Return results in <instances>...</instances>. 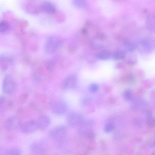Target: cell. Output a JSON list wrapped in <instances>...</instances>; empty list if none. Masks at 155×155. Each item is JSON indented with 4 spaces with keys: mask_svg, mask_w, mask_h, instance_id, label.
Returning a JSON list of instances; mask_svg holds the SVG:
<instances>
[{
    "mask_svg": "<svg viewBox=\"0 0 155 155\" xmlns=\"http://www.w3.org/2000/svg\"><path fill=\"white\" fill-rule=\"evenodd\" d=\"M53 113L57 115H62L66 113L67 106L66 103L62 101H58L54 103L51 107Z\"/></svg>",
    "mask_w": 155,
    "mask_h": 155,
    "instance_id": "9",
    "label": "cell"
},
{
    "mask_svg": "<svg viewBox=\"0 0 155 155\" xmlns=\"http://www.w3.org/2000/svg\"><path fill=\"white\" fill-rule=\"evenodd\" d=\"M88 100L86 98H84L81 101V103L82 106H84L87 105L89 102Z\"/></svg>",
    "mask_w": 155,
    "mask_h": 155,
    "instance_id": "29",
    "label": "cell"
},
{
    "mask_svg": "<svg viewBox=\"0 0 155 155\" xmlns=\"http://www.w3.org/2000/svg\"><path fill=\"white\" fill-rule=\"evenodd\" d=\"M114 125L111 123L107 124L105 126V131L106 132L112 131L114 128Z\"/></svg>",
    "mask_w": 155,
    "mask_h": 155,
    "instance_id": "25",
    "label": "cell"
},
{
    "mask_svg": "<svg viewBox=\"0 0 155 155\" xmlns=\"http://www.w3.org/2000/svg\"><path fill=\"white\" fill-rule=\"evenodd\" d=\"M25 11L29 14L32 15L38 14L41 11L40 4H39L33 1H28L24 5Z\"/></svg>",
    "mask_w": 155,
    "mask_h": 155,
    "instance_id": "10",
    "label": "cell"
},
{
    "mask_svg": "<svg viewBox=\"0 0 155 155\" xmlns=\"http://www.w3.org/2000/svg\"><path fill=\"white\" fill-rule=\"evenodd\" d=\"M67 134L66 128L64 126H57L50 130L49 133V136L55 140L57 143L66 141Z\"/></svg>",
    "mask_w": 155,
    "mask_h": 155,
    "instance_id": "1",
    "label": "cell"
},
{
    "mask_svg": "<svg viewBox=\"0 0 155 155\" xmlns=\"http://www.w3.org/2000/svg\"><path fill=\"white\" fill-rule=\"evenodd\" d=\"M28 24V23L26 21L21 20L18 22L17 26L20 30H22L27 27Z\"/></svg>",
    "mask_w": 155,
    "mask_h": 155,
    "instance_id": "21",
    "label": "cell"
},
{
    "mask_svg": "<svg viewBox=\"0 0 155 155\" xmlns=\"http://www.w3.org/2000/svg\"><path fill=\"white\" fill-rule=\"evenodd\" d=\"M123 60L127 63L130 65H134L138 61L137 58L134 54L132 53H126Z\"/></svg>",
    "mask_w": 155,
    "mask_h": 155,
    "instance_id": "15",
    "label": "cell"
},
{
    "mask_svg": "<svg viewBox=\"0 0 155 155\" xmlns=\"http://www.w3.org/2000/svg\"><path fill=\"white\" fill-rule=\"evenodd\" d=\"M147 27L149 29L153 30L154 28V17L153 16H151L147 18Z\"/></svg>",
    "mask_w": 155,
    "mask_h": 155,
    "instance_id": "20",
    "label": "cell"
},
{
    "mask_svg": "<svg viewBox=\"0 0 155 155\" xmlns=\"http://www.w3.org/2000/svg\"><path fill=\"white\" fill-rule=\"evenodd\" d=\"M78 77L75 74H71L65 78L62 82L61 87L64 90L73 89L76 86L78 83Z\"/></svg>",
    "mask_w": 155,
    "mask_h": 155,
    "instance_id": "5",
    "label": "cell"
},
{
    "mask_svg": "<svg viewBox=\"0 0 155 155\" xmlns=\"http://www.w3.org/2000/svg\"><path fill=\"white\" fill-rule=\"evenodd\" d=\"M6 149H0V155H6Z\"/></svg>",
    "mask_w": 155,
    "mask_h": 155,
    "instance_id": "30",
    "label": "cell"
},
{
    "mask_svg": "<svg viewBox=\"0 0 155 155\" xmlns=\"http://www.w3.org/2000/svg\"><path fill=\"white\" fill-rule=\"evenodd\" d=\"M125 53L123 51L120 50H117L112 53L111 57L115 60H120L124 59Z\"/></svg>",
    "mask_w": 155,
    "mask_h": 155,
    "instance_id": "16",
    "label": "cell"
},
{
    "mask_svg": "<svg viewBox=\"0 0 155 155\" xmlns=\"http://www.w3.org/2000/svg\"><path fill=\"white\" fill-rule=\"evenodd\" d=\"M39 129L37 122L34 120L29 121L22 125L21 129L22 132L25 134L33 133Z\"/></svg>",
    "mask_w": 155,
    "mask_h": 155,
    "instance_id": "7",
    "label": "cell"
},
{
    "mask_svg": "<svg viewBox=\"0 0 155 155\" xmlns=\"http://www.w3.org/2000/svg\"><path fill=\"white\" fill-rule=\"evenodd\" d=\"M87 31L86 29H84L82 30V32L83 33V34H86V33H87Z\"/></svg>",
    "mask_w": 155,
    "mask_h": 155,
    "instance_id": "31",
    "label": "cell"
},
{
    "mask_svg": "<svg viewBox=\"0 0 155 155\" xmlns=\"http://www.w3.org/2000/svg\"><path fill=\"white\" fill-rule=\"evenodd\" d=\"M48 69L50 71L52 70L54 68V64L52 62H49L47 65Z\"/></svg>",
    "mask_w": 155,
    "mask_h": 155,
    "instance_id": "27",
    "label": "cell"
},
{
    "mask_svg": "<svg viewBox=\"0 0 155 155\" xmlns=\"http://www.w3.org/2000/svg\"><path fill=\"white\" fill-rule=\"evenodd\" d=\"M147 123L150 127H153L154 125V120L151 116L148 118L147 120Z\"/></svg>",
    "mask_w": 155,
    "mask_h": 155,
    "instance_id": "26",
    "label": "cell"
},
{
    "mask_svg": "<svg viewBox=\"0 0 155 155\" xmlns=\"http://www.w3.org/2000/svg\"><path fill=\"white\" fill-rule=\"evenodd\" d=\"M72 3L77 8L81 9L85 8L87 5L86 2L85 1L75 0L73 1Z\"/></svg>",
    "mask_w": 155,
    "mask_h": 155,
    "instance_id": "19",
    "label": "cell"
},
{
    "mask_svg": "<svg viewBox=\"0 0 155 155\" xmlns=\"http://www.w3.org/2000/svg\"><path fill=\"white\" fill-rule=\"evenodd\" d=\"M39 129L44 130L49 126L50 123L49 117L46 115H43L40 116L37 121Z\"/></svg>",
    "mask_w": 155,
    "mask_h": 155,
    "instance_id": "12",
    "label": "cell"
},
{
    "mask_svg": "<svg viewBox=\"0 0 155 155\" xmlns=\"http://www.w3.org/2000/svg\"><path fill=\"white\" fill-rule=\"evenodd\" d=\"M11 58L5 55L0 56V68L3 71L7 70L13 63Z\"/></svg>",
    "mask_w": 155,
    "mask_h": 155,
    "instance_id": "13",
    "label": "cell"
},
{
    "mask_svg": "<svg viewBox=\"0 0 155 155\" xmlns=\"http://www.w3.org/2000/svg\"><path fill=\"white\" fill-rule=\"evenodd\" d=\"M41 11L46 14H52L56 12V8L52 3L44 2L40 4Z\"/></svg>",
    "mask_w": 155,
    "mask_h": 155,
    "instance_id": "11",
    "label": "cell"
},
{
    "mask_svg": "<svg viewBox=\"0 0 155 155\" xmlns=\"http://www.w3.org/2000/svg\"><path fill=\"white\" fill-rule=\"evenodd\" d=\"M125 99L127 101H130L132 99V94L131 90L129 89L125 90L124 93Z\"/></svg>",
    "mask_w": 155,
    "mask_h": 155,
    "instance_id": "22",
    "label": "cell"
},
{
    "mask_svg": "<svg viewBox=\"0 0 155 155\" xmlns=\"http://www.w3.org/2000/svg\"><path fill=\"white\" fill-rule=\"evenodd\" d=\"M112 53L107 50H103L97 53L96 58L101 60H107L111 58Z\"/></svg>",
    "mask_w": 155,
    "mask_h": 155,
    "instance_id": "14",
    "label": "cell"
},
{
    "mask_svg": "<svg viewBox=\"0 0 155 155\" xmlns=\"http://www.w3.org/2000/svg\"><path fill=\"white\" fill-rule=\"evenodd\" d=\"M125 44L126 47L128 51L132 52L134 51L135 47V45L133 43L129 41H126Z\"/></svg>",
    "mask_w": 155,
    "mask_h": 155,
    "instance_id": "24",
    "label": "cell"
},
{
    "mask_svg": "<svg viewBox=\"0 0 155 155\" xmlns=\"http://www.w3.org/2000/svg\"><path fill=\"white\" fill-rule=\"evenodd\" d=\"M59 38L55 36H49L47 39L45 46V51L48 53H52L55 51L60 44Z\"/></svg>",
    "mask_w": 155,
    "mask_h": 155,
    "instance_id": "4",
    "label": "cell"
},
{
    "mask_svg": "<svg viewBox=\"0 0 155 155\" xmlns=\"http://www.w3.org/2000/svg\"><path fill=\"white\" fill-rule=\"evenodd\" d=\"M10 24L7 21L5 20L0 21V33L7 32L10 29Z\"/></svg>",
    "mask_w": 155,
    "mask_h": 155,
    "instance_id": "17",
    "label": "cell"
},
{
    "mask_svg": "<svg viewBox=\"0 0 155 155\" xmlns=\"http://www.w3.org/2000/svg\"><path fill=\"white\" fill-rule=\"evenodd\" d=\"M5 101V98L3 96H0V109H1Z\"/></svg>",
    "mask_w": 155,
    "mask_h": 155,
    "instance_id": "28",
    "label": "cell"
},
{
    "mask_svg": "<svg viewBox=\"0 0 155 155\" xmlns=\"http://www.w3.org/2000/svg\"><path fill=\"white\" fill-rule=\"evenodd\" d=\"M47 151V145L43 141L35 142L31 144L30 147V151L32 155H46Z\"/></svg>",
    "mask_w": 155,
    "mask_h": 155,
    "instance_id": "3",
    "label": "cell"
},
{
    "mask_svg": "<svg viewBox=\"0 0 155 155\" xmlns=\"http://www.w3.org/2000/svg\"><path fill=\"white\" fill-rule=\"evenodd\" d=\"M15 87V83L13 78L11 75L6 76L3 80L2 89L4 93L10 94L14 91Z\"/></svg>",
    "mask_w": 155,
    "mask_h": 155,
    "instance_id": "6",
    "label": "cell"
},
{
    "mask_svg": "<svg viewBox=\"0 0 155 155\" xmlns=\"http://www.w3.org/2000/svg\"><path fill=\"white\" fill-rule=\"evenodd\" d=\"M21 122L19 118L15 116L9 118L6 122L5 126L9 131H14L21 127Z\"/></svg>",
    "mask_w": 155,
    "mask_h": 155,
    "instance_id": "8",
    "label": "cell"
},
{
    "mask_svg": "<svg viewBox=\"0 0 155 155\" xmlns=\"http://www.w3.org/2000/svg\"><path fill=\"white\" fill-rule=\"evenodd\" d=\"M89 89L91 93H96L99 89V86L97 84L93 83L90 85Z\"/></svg>",
    "mask_w": 155,
    "mask_h": 155,
    "instance_id": "23",
    "label": "cell"
},
{
    "mask_svg": "<svg viewBox=\"0 0 155 155\" xmlns=\"http://www.w3.org/2000/svg\"><path fill=\"white\" fill-rule=\"evenodd\" d=\"M21 155V151L18 148L13 147L6 149V155Z\"/></svg>",
    "mask_w": 155,
    "mask_h": 155,
    "instance_id": "18",
    "label": "cell"
},
{
    "mask_svg": "<svg viewBox=\"0 0 155 155\" xmlns=\"http://www.w3.org/2000/svg\"><path fill=\"white\" fill-rule=\"evenodd\" d=\"M66 120L68 124L72 128L78 127L84 121L83 116L76 112H71L67 115Z\"/></svg>",
    "mask_w": 155,
    "mask_h": 155,
    "instance_id": "2",
    "label": "cell"
}]
</instances>
